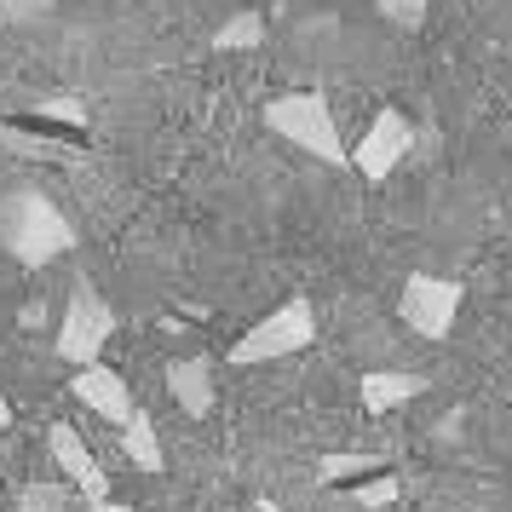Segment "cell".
Returning <instances> with one entry per match:
<instances>
[{"label":"cell","mask_w":512,"mask_h":512,"mask_svg":"<svg viewBox=\"0 0 512 512\" xmlns=\"http://www.w3.org/2000/svg\"><path fill=\"white\" fill-rule=\"evenodd\" d=\"M363 455H328L323 466H317V478H323V484H334V478H351V472H363Z\"/></svg>","instance_id":"d6986e66"},{"label":"cell","mask_w":512,"mask_h":512,"mask_svg":"<svg viewBox=\"0 0 512 512\" xmlns=\"http://www.w3.org/2000/svg\"><path fill=\"white\" fill-rule=\"evenodd\" d=\"M374 12L397 29H420L426 24V0H374Z\"/></svg>","instance_id":"2e32d148"},{"label":"cell","mask_w":512,"mask_h":512,"mask_svg":"<svg viewBox=\"0 0 512 512\" xmlns=\"http://www.w3.org/2000/svg\"><path fill=\"white\" fill-rule=\"evenodd\" d=\"M110 334H116V317H110V300L98 294L87 277L70 282V300H64V323H58V340L52 351L75 363V369H93L104 346H110Z\"/></svg>","instance_id":"277c9868"},{"label":"cell","mask_w":512,"mask_h":512,"mask_svg":"<svg viewBox=\"0 0 512 512\" xmlns=\"http://www.w3.org/2000/svg\"><path fill=\"white\" fill-rule=\"evenodd\" d=\"M93 512H133L127 501H93Z\"/></svg>","instance_id":"ffe728a7"},{"label":"cell","mask_w":512,"mask_h":512,"mask_svg":"<svg viewBox=\"0 0 512 512\" xmlns=\"http://www.w3.org/2000/svg\"><path fill=\"white\" fill-rule=\"evenodd\" d=\"M52 12V0H0V24L24 29V24H41Z\"/></svg>","instance_id":"e0dca14e"},{"label":"cell","mask_w":512,"mask_h":512,"mask_svg":"<svg viewBox=\"0 0 512 512\" xmlns=\"http://www.w3.org/2000/svg\"><path fill=\"white\" fill-rule=\"evenodd\" d=\"M12 426V403H6V392H0V432Z\"/></svg>","instance_id":"44dd1931"},{"label":"cell","mask_w":512,"mask_h":512,"mask_svg":"<svg viewBox=\"0 0 512 512\" xmlns=\"http://www.w3.org/2000/svg\"><path fill=\"white\" fill-rule=\"evenodd\" d=\"M265 127L277 133L282 144H294L305 156H317L328 167H351V150L340 144V127L328 116V98L323 93H282L265 104Z\"/></svg>","instance_id":"7a4b0ae2"},{"label":"cell","mask_w":512,"mask_h":512,"mask_svg":"<svg viewBox=\"0 0 512 512\" xmlns=\"http://www.w3.org/2000/svg\"><path fill=\"white\" fill-rule=\"evenodd\" d=\"M121 449H127V461L139 466V472H162V466H167V455H162V432H156L150 409H133V420L121 426Z\"/></svg>","instance_id":"8fae6325"},{"label":"cell","mask_w":512,"mask_h":512,"mask_svg":"<svg viewBox=\"0 0 512 512\" xmlns=\"http://www.w3.org/2000/svg\"><path fill=\"white\" fill-rule=\"evenodd\" d=\"M0 150L29 156V162H64V167H81V162H87V150H81V144L35 139V133H18V127H0Z\"/></svg>","instance_id":"7c38bea8"},{"label":"cell","mask_w":512,"mask_h":512,"mask_svg":"<svg viewBox=\"0 0 512 512\" xmlns=\"http://www.w3.org/2000/svg\"><path fill=\"white\" fill-rule=\"evenodd\" d=\"M70 392H75V403H87L98 420H110V426H127L133 420V386L121 380L116 369H104V363H93V369H75V380H70Z\"/></svg>","instance_id":"52a82bcc"},{"label":"cell","mask_w":512,"mask_h":512,"mask_svg":"<svg viewBox=\"0 0 512 512\" xmlns=\"http://www.w3.org/2000/svg\"><path fill=\"white\" fill-rule=\"evenodd\" d=\"M254 512H282V507H277V501H259V507H254Z\"/></svg>","instance_id":"7402d4cb"},{"label":"cell","mask_w":512,"mask_h":512,"mask_svg":"<svg viewBox=\"0 0 512 512\" xmlns=\"http://www.w3.org/2000/svg\"><path fill=\"white\" fill-rule=\"evenodd\" d=\"M35 116L58 121V127H64V139H81V127H87V104H81V98H41V104H35Z\"/></svg>","instance_id":"5bb4252c"},{"label":"cell","mask_w":512,"mask_h":512,"mask_svg":"<svg viewBox=\"0 0 512 512\" xmlns=\"http://www.w3.org/2000/svg\"><path fill=\"white\" fill-rule=\"evenodd\" d=\"M409 150H415V121L403 116V110H380V116L369 121V133L357 139V150H351V167H357L369 185H386L397 167H403Z\"/></svg>","instance_id":"8992f818"},{"label":"cell","mask_w":512,"mask_h":512,"mask_svg":"<svg viewBox=\"0 0 512 512\" xmlns=\"http://www.w3.org/2000/svg\"><path fill=\"white\" fill-rule=\"evenodd\" d=\"M420 392H426V374H403V369H369L357 380V397H363L369 415H392Z\"/></svg>","instance_id":"30bf717a"},{"label":"cell","mask_w":512,"mask_h":512,"mask_svg":"<svg viewBox=\"0 0 512 512\" xmlns=\"http://www.w3.org/2000/svg\"><path fill=\"white\" fill-rule=\"evenodd\" d=\"M265 41V18L259 12H236V18H225V24L213 29V47L219 52H248Z\"/></svg>","instance_id":"4fadbf2b"},{"label":"cell","mask_w":512,"mask_h":512,"mask_svg":"<svg viewBox=\"0 0 512 512\" xmlns=\"http://www.w3.org/2000/svg\"><path fill=\"white\" fill-rule=\"evenodd\" d=\"M167 392L190 420H202L213 409V363L208 357H173L167 363Z\"/></svg>","instance_id":"9c48e42d"},{"label":"cell","mask_w":512,"mask_h":512,"mask_svg":"<svg viewBox=\"0 0 512 512\" xmlns=\"http://www.w3.org/2000/svg\"><path fill=\"white\" fill-rule=\"evenodd\" d=\"M351 501H357V507H369V512H380V507H392V501H397V484H392V478H380V484H363L357 495H351Z\"/></svg>","instance_id":"ac0fdd59"},{"label":"cell","mask_w":512,"mask_h":512,"mask_svg":"<svg viewBox=\"0 0 512 512\" xmlns=\"http://www.w3.org/2000/svg\"><path fill=\"white\" fill-rule=\"evenodd\" d=\"M0 248L12 259H24V265H47L52 254L75 248V231L41 190H18V196L0 202Z\"/></svg>","instance_id":"6da1fadb"},{"label":"cell","mask_w":512,"mask_h":512,"mask_svg":"<svg viewBox=\"0 0 512 512\" xmlns=\"http://www.w3.org/2000/svg\"><path fill=\"white\" fill-rule=\"evenodd\" d=\"M47 449H52V461L64 466V478H70L87 501H110V478H104V466L93 461V449L81 443V432H75V426H64V420H58V426L47 432Z\"/></svg>","instance_id":"ba28073f"},{"label":"cell","mask_w":512,"mask_h":512,"mask_svg":"<svg viewBox=\"0 0 512 512\" xmlns=\"http://www.w3.org/2000/svg\"><path fill=\"white\" fill-rule=\"evenodd\" d=\"M466 288L449 277H432V271H415L403 282V300H397V317L415 328L420 340H449L455 334V317H461Z\"/></svg>","instance_id":"5b68a950"},{"label":"cell","mask_w":512,"mask_h":512,"mask_svg":"<svg viewBox=\"0 0 512 512\" xmlns=\"http://www.w3.org/2000/svg\"><path fill=\"white\" fill-rule=\"evenodd\" d=\"M18 512H70V489H58V484H29L24 501H18Z\"/></svg>","instance_id":"9a60e30c"},{"label":"cell","mask_w":512,"mask_h":512,"mask_svg":"<svg viewBox=\"0 0 512 512\" xmlns=\"http://www.w3.org/2000/svg\"><path fill=\"white\" fill-rule=\"evenodd\" d=\"M317 340V311H311V300L305 294H294V300H282L271 317H259L242 340L231 346V363L236 369H254V363H282V357H294V351H305Z\"/></svg>","instance_id":"3957f363"}]
</instances>
